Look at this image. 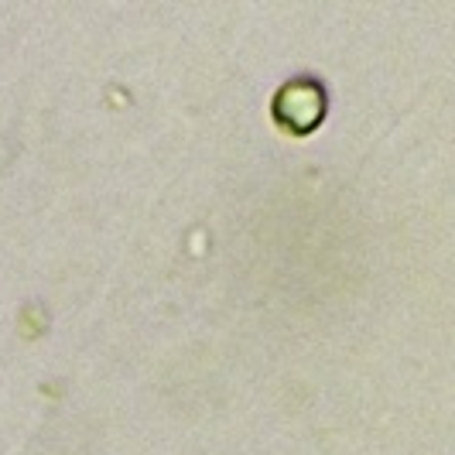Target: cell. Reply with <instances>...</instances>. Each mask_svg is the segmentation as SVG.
Instances as JSON below:
<instances>
[{
    "label": "cell",
    "mask_w": 455,
    "mask_h": 455,
    "mask_svg": "<svg viewBox=\"0 0 455 455\" xmlns=\"http://www.w3.org/2000/svg\"><path fill=\"white\" fill-rule=\"evenodd\" d=\"M274 116L284 131H295V134L315 131L325 116V90L312 79L288 83L274 100Z\"/></svg>",
    "instance_id": "1"
}]
</instances>
